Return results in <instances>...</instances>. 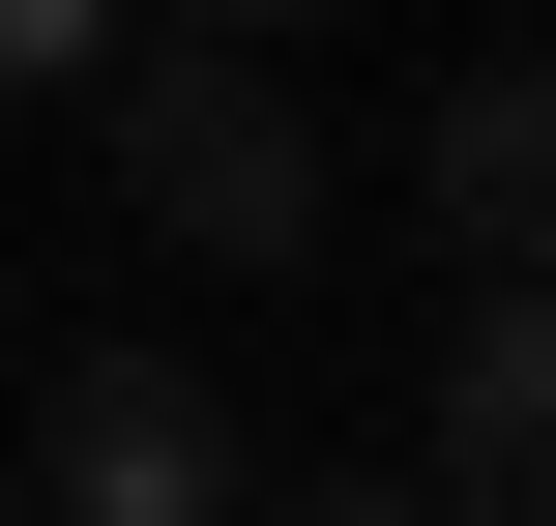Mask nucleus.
Wrapping results in <instances>:
<instances>
[{
	"label": "nucleus",
	"instance_id": "obj_5",
	"mask_svg": "<svg viewBox=\"0 0 556 526\" xmlns=\"http://www.w3.org/2000/svg\"><path fill=\"white\" fill-rule=\"evenodd\" d=\"M88 59H117V0H0V117H29V88H88Z\"/></svg>",
	"mask_w": 556,
	"mask_h": 526
},
{
	"label": "nucleus",
	"instance_id": "obj_8",
	"mask_svg": "<svg viewBox=\"0 0 556 526\" xmlns=\"http://www.w3.org/2000/svg\"><path fill=\"white\" fill-rule=\"evenodd\" d=\"M0 526H29V498H0Z\"/></svg>",
	"mask_w": 556,
	"mask_h": 526
},
{
	"label": "nucleus",
	"instance_id": "obj_6",
	"mask_svg": "<svg viewBox=\"0 0 556 526\" xmlns=\"http://www.w3.org/2000/svg\"><path fill=\"white\" fill-rule=\"evenodd\" d=\"M235 526H440V498H410V469H264Z\"/></svg>",
	"mask_w": 556,
	"mask_h": 526
},
{
	"label": "nucleus",
	"instance_id": "obj_2",
	"mask_svg": "<svg viewBox=\"0 0 556 526\" xmlns=\"http://www.w3.org/2000/svg\"><path fill=\"white\" fill-rule=\"evenodd\" d=\"M0 498H29V526H235V498H264V439H235V381H176V351H59Z\"/></svg>",
	"mask_w": 556,
	"mask_h": 526
},
{
	"label": "nucleus",
	"instance_id": "obj_4",
	"mask_svg": "<svg viewBox=\"0 0 556 526\" xmlns=\"http://www.w3.org/2000/svg\"><path fill=\"white\" fill-rule=\"evenodd\" d=\"M410 205H440L469 293H556V59H469V88L410 117Z\"/></svg>",
	"mask_w": 556,
	"mask_h": 526
},
{
	"label": "nucleus",
	"instance_id": "obj_1",
	"mask_svg": "<svg viewBox=\"0 0 556 526\" xmlns=\"http://www.w3.org/2000/svg\"><path fill=\"white\" fill-rule=\"evenodd\" d=\"M88 88H117V205H147L176 264H293V234H323V117H293L264 59H205V29H117Z\"/></svg>",
	"mask_w": 556,
	"mask_h": 526
},
{
	"label": "nucleus",
	"instance_id": "obj_3",
	"mask_svg": "<svg viewBox=\"0 0 556 526\" xmlns=\"http://www.w3.org/2000/svg\"><path fill=\"white\" fill-rule=\"evenodd\" d=\"M410 498H440V526H556V293H469V322H440Z\"/></svg>",
	"mask_w": 556,
	"mask_h": 526
},
{
	"label": "nucleus",
	"instance_id": "obj_7",
	"mask_svg": "<svg viewBox=\"0 0 556 526\" xmlns=\"http://www.w3.org/2000/svg\"><path fill=\"white\" fill-rule=\"evenodd\" d=\"M147 29H205V59H264V29H323V0H147Z\"/></svg>",
	"mask_w": 556,
	"mask_h": 526
}]
</instances>
